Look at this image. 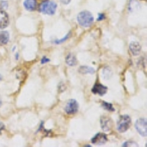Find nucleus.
<instances>
[{
  "label": "nucleus",
  "instance_id": "nucleus-15",
  "mask_svg": "<svg viewBox=\"0 0 147 147\" xmlns=\"http://www.w3.org/2000/svg\"><path fill=\"white\" fill-rule=\"evenodd\" d=\"M79 72L82 74H93L95 73V69L89 66H81L79 69Z\"/></svg>",
  "mask_w": 147,
  "mask_h": 147
},
{
  "label": "nucleus",
  "instance_id": "nucleus-13",
  "mask_svg": "<svg viewBox=\"0 0 147 147\" xmlns=\"http://www.w3.org/2000/svg\"><path fill=\"white\" fill-rule=\"evenodd\" d=\"M65 63L69 66H75L77 64V60L74 55L69 54L65 57Z\"/></svg>",
  "mask_w": 147,
  "mask_h": 147
},
{
  "label": "nucleus",
  "instance_id": "nucleus-11",
  "mask_svg": "<svg viewBox=\"0 0 147 147\" xmlns=\"http://www.w3.org/2000/svg\"><path fill=\"white\" fill-rule=\"evenodd\" d=\"M24 6L26 10L29 11H33L36 9L37 0H25L24 2Z\"/></svg>",
  "mask_w": 147,
  "mask_h": 147
},
{
  "label": "nucleus",
  "instance_id": "nucleus-19",
  "mask_svg": "<svg viewBox=\"0 0 147 147\" xmlns=\"http://www.w3.org/2000/svg\"><path fill=\"white\" fill-rule=\"evenodd\" d=\"M105 18V14H104V13H99V16H98V18H97V21L101 22V21H103Z\"/></svg>",
  "mask_w": 147,
  "mask_h": 147
},
{
  "label": "nucleus",
  "instance_id": "nucleus-9",
  "mask_svg": "<svg viewBox=\"0 0 147 147\" xmlns=\"http://www.w3.org/2000/svg\"><path fill=\"white\" fill-rule=\"evenodd\" d=\"M9 16L5 10H0V29H5L9 25Z\"/></svg>",
  "mask_w": 147,
  "mask_h": 147
},
{
  "label": "nucleus",
  "instance_id": "nucleus-5",
  "mask_svg": "<svg viewBox=\"0 0 147 147\" xmlns=\"http://www.w3.org/2000/svg\"><path fill=\"white\" fill-rule=\"evenodd\" d=\"M65 112L68 115H74L79 110V104L75 99H69L65 106Z\"/></svg>",
  "mask_w": 147,
  "mask_h": 147
},
{
  "label": "nucleus",
  "instance_id": "nucleus-7",
  "mask_svg": "<svg viewBox=\"0 0 147 147\" xmlns=\"http://www.w3.org/2000/svg\"><path fill=\"white\" fill-rule=\"evenodd\" d=\"M107 141V138L105 133H98L91 139L92 144L98 146L104 145Z\"/></svg>",
  "mask_w": 147,
  "mask_h": 147
},
{
  "label": "nucleus",
  "instance_id": "nucleus-4",
  "mask_svg": "<svg viewBox=\"0 0 147 147\" xmlns=\"http://www.w3.org/2000/svg\"><path fill=\"white\" fill-rule=\"evenodd\" d=\"M136 130L143 137L147 136V123L145 119H139L136 121L135 124Z\"/></svg>",
  "mask_w": 147,
  "mask_h": 147
},
{
  "label": "nucleus",
  "instance_id": "nucleus-12",
  "mask_svg": "<svg viewBox=\"0 0 147 147\" xmlns=\"http://www.w3.org/2000/svg\"><path fill=\"white\" fill-rule=\"evenodd\" d=\"M10 40V35L7 31H0V45L7 44Z\"/></svg>",
  "mask_w": 147,
  "mask_h": 147
},
{
  "label": "nucleus",
  "instance_id": "nucleus-1",
  "mask_svg": "<svg viewBox=\"0 0 147 147\" xmlns=\"http://www.w3.org/2000/svg\"><path fill=\"white\" fill-rule=\"evenodd\" d=\"M94 18L92 13L88 10H83L78 14L77 22L82 27H89L93 24Z\"/></svg>",
  "mask_w": 147,
  "mask_h": 147
},
{
  "label": "nucleus",
  "instance_id": "nucleus-22",
  "mask_svg": "<svg viewBox=\"0 0 147 147\" xmlns=\"http://www.w3.org/2000/svg\"><path fill=\"white\" fill-rule=\"evenodd\" d=\"M16 60H18V53L16 54Z\"/></svg>",
  "mask_w": 147,
  "mask_h": 147
},
{
  "label": "nucleus",
  "instance_id": "nucleus-14",
  "mask_svg": "<svg viewBox=\"0 0 147 147\" xmlns=\"http://www.w3.org/2000/svg\"><path fill=\"white\" fill-rule=\"evenodd\" d=\"M113 76V72L109 67H106L102 69V77L105 80H108Z\"/></svg>",
  "mask_w": 147,
  "mask_h": 147
},
{
  "label": "nucleus",
  "instance_id": "nucleus-2",
  "mask_svg": "<svg viewBox=\"0 0 147 147\" xmlns=\"http://www.w3.org/2000/svg\"><path fill=\"white\" fill-rule=\"evenodd\" d=\"M57 5L53 1H45L40 5V11L47 15H54L57 10Z\"/></svg>",
  "mask_w": 147,
  "mask_h": 147
},
{
  "label": "nucleus",
  "instance_id": "nucleus-8",
  "mask_svg": "<svg viewBox=\"0 0 147 147\" xmlns=\"http://www.w3.org/2000/svg\"><path fill=\"white\" fill-rule=\"evenodd\" d=\"M107 87H106V86L100 83H96L94 85L93 88H92V92L94 94H98V95L101 96L105 95L107 93Z\"/></svg>",
  "mask_w": 147,
  "mask_h": 147
},
{
  "label": "nucleus",
  "instance_id": "nucleus-20",
  "mask_svg": "<svg viewBox=\"0 0 147 147\" xmlns=\"http://www.w3.org/2000/svg\"><path fill=\"white\" fill-rule=\"evenodd\" d=\"M50 61V60L48 58V57H47L46 56H44L43 58L41 59V63L42 64H44V63H47L49 62Z\"/></svg>",
  "mask_w": 147,
  "mask_h": 147
},
{
  "label": "nucleus",
  "instance_id": "nucleus-6",
  "mask_svg": "<svg viewBox=\"0 0 147 147\" xmlns=\"http://www.w3.org/2000/svg\"><path fill=\"white\" fill-rule=\"evenodd\" d=\"M101 128L104 132H110L113 127V121L108 116H102L100 119Z\"/></svg>",
  "mask_w": 147,
  "mask_h": 147
},
{
  "label": "nucleus",
  "instance_id": "nucleus-18",
  "mask_svg": "<svg viewBox=\"0 0 147 147\" xmlns=\"http://www.w3.org/2000/svg\"><path fill=\"white\" fill-rule=\"evenodd\" d=\"M122 146H138V144L133 141H127V142L124 143Z\"/></svg>",
  "mask_w": 147,
  "mask_h": 147
},
{
  "label": "nucleus",
  "instance_id": "nucleus-21",
  "mask_svg": "<svg viewBox=\"0 0 147 147\" xmlns=\"http://www.w3.org/2000/svg\"><path fill=\"white\" fill-rule=\"evenodd\" d=\"M60 2L63 5H68V4L70 3L71 0H60Z\"/></svg>",
  "mask_w": 147,
  "mask_h": 147
},
{
  "label": "nucleus",
  "instance_id": "nucleus-10",
  "mask_svg": "<svg viewBox=\"0 0 147 147\" xmlns=\"http://www.w3.org/2000/svg\"><path fill=\"white\" fill-rule=\"evenodd\" d=\"M129 50L134 56H137L141 52V47L138 42L132 41L129 44Z\"/></svg>",
  "mask_w": 147,
  "mask_h": 147
},
{
  "label": "nucleus",
  "instance_id": "nucleus-17",
  "mask_svg": "<svg viewBox=\"0 0 147 147\" xmlns=\"http://www.w3.org/2000/svg\"><path fill=\"white\" fill-rule=\"evenodd\" d=\"M70 35H71V32H69L68 35H66L65 37H64L63 38L60 39V40H56L55 41V44H61V43H63L64 41H65L67 39L69 38V37H70Z\"/></svg>",
  "mask_w": 147,
  "mask_h": 147
},
{
  "label": "nucleus",
  "instance_id": "nucleus-3",
  "mask_svg": "<svg viewBox=\"0 0 147 147\" xmlns=\"http://www.w3.org/2000/svg\"><path fill=\"white\" fill-rule=\"evenodd\" d=\"M131 126V119L128 115H123L120 116L117 122V129L119 132H125L128 130Z\"/></svg>",
  "mask_w": 147,
  "mask_h": 147
},
{
  "label": "nucleus",
  "instance_id": "nucleus-16",
  "mask_svg": "<svg viewBox=\"0 0 147 147\" xmlns=\"http://www.w3.org/2000/svg\"><path fill=\"white\" fill-rule=\"evenodd\" d=\"M102 105L103 107V108L106 110H108V111H115V108L113 107V105L111 103H109V102H102Z\"/></svg>",
  "mask_w": 147,
  "mask_h": 147
}]
</instances>
